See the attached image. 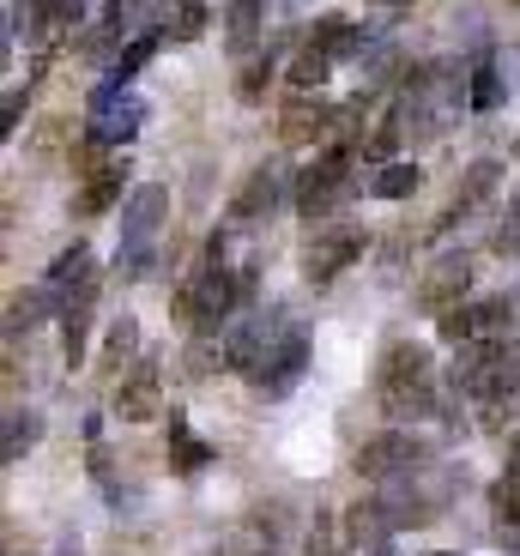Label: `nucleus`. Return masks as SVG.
<instances>
[{
  "instance_id": "obj_1",
  "label": "nucleus",
  "mask_w": 520,
  "mask_h": 556,
  "mask_svg": "<svg viewBox=\"0 0 520 556\" xmlns=\"http://www.w3.org/2000/svg\"><path fill=\"white\" fill-rule=\"evenodd\" d=\"M376 400L388 417H430L436 412V363L418 339H394L381 351L376 369Z\"/></svg>"
},
{
  "instance_id": "obj_2",
  "label": "nucleus",
  "mask_w": 520,
  "mask_h": 556,
  "mask_svg": "<svg viewBox=\"0 0 520 556\" xmlns=\"http://www.w3.org/2000/svg\"><path fill=\"white\" fill-rule=\"evenodd\" d=\"M454 388H460L466 400H479L491 417L520 412V369H515L508 339H479V345H460V357H454Z\"/></svg>"
},
{
  "instance_id": "obj_3",
  "label": "nucleus",
  "mask_w": 520,
  "mask_h": 556,
  "mask_svg": "<svg viewBox=\"0 0 520 556\" xmlns=\"http://www.w3.org/2000/svg\"><path fill=\"white\" fill-rule=\"evenodd\" d=\"M169 218V188L145 181L122 206V249H115V273L122 278H152L157 273V230Z\"/></svg>"
},
{
  "instance_id": "obj_4",
  "label": "nucleus",
  "mask_w": 520,
  "mask_h": 556,
  "mask_svg": "<svg viewBox=\"0 0 520 556\" xmlns=\"http://www.w3.org/2000/svg\"><path fill=\"white\" fill-rule=\"evenodd\" d=\"M230 308H242V285L225 266V254L212 249V261L194 266L176 285V320H188V333L206 339V333H218V320H230Z\"/></svg>"
},
{
  "instance_id": "obj_5",
  "label": "nucleus",
  "mask_w": 520,
  "mask_h": 556,
  "mask_svg": "<svg viewBox=\"0 0 520 556\" xmlns=\"http://www.w3.org/2000/svg\"><path fill=\"white\" fill-rule=\"evenodd\" d=\"M352 164H357V146H327L321 157H315L309 169H303V176H296V194H291V206L303 212V218H327V212H339L345 206V200H352Z\"/></svg>"
},
{
  "instance_id": "obj_6",
  "label": "nucleus",
  "mask_w": 520,
  "mask_h": 556,
  "mask_svg": "<svg viewBox=\"0 0 520 556\" xmlns=\"http://www.w3.org/2000/svg\"><path fill=\"white\" fill-rule=\"evenodd\" d=\"M296 327H291V315H284V308H249V315H237L225 327V363L230 369H242V376H261V369H267V357L272 351L284 345V339H291Z\"/></svg>"
},
{
  "instance_id": "obj_7",
  "label": "nucleus",
  "mask_w": 520,
  "mask_h": 556,
  "mask_svg": "<svg viewBox=\"0 0 520 556\" xmlns=\"http://www.w3.org/2000/svg\"><path fill=\"white\" fill-rule=\"evenodd\" d=\"M140 127H145V103H140L134 85L103 79L98 91H91V110H85V146L110 152V146H127Z\"/></svg>"
},
{
  "instance_id": "obj_8",
  "label": "nucleus",
  "mask_w": 520,
  "mask_h": 556,
  "mask_svg": "<svg viewBox=\"0 0 520 556\" xmlns=\"http://www.w3.org/2000/svg\"><path fill=\"white\" fill-rule=\"evenodd\" d=\"M430 454H436V447L423 442V435H411V430L369 435V442L357 447V478H369V484H399V478L430 472Z\"/></svg>"
},
{
  "instance_id": "obj_9",
  "label": "nucleus",
  "mask_w": 520,
  "mask_h": 556,
  "mask_svg": "<svg viewBox=\"0 0 520 556\" xmlns=\"http://www.w3.org/2000/svg\"><path fill=\"white\" fill-rule=\"evenodd\" d=\"M364 249H369V237L357 224H321L309 237V249H303V278H309V285H333L345 266H357Z\"/></svg>"
},
{
  "instance_id": "obj_10",
  "label": "nucleus",
  "mask_w": 520,
  "mask_h": 556,
  "mask_svg": "<svg viewBox=\"0 0 520 556\" xmlns=\"http://www.w3.org/2000/svg\"><path fill=\"white\" fill-rule=\"evenodd\" d=\"M515 327V296H484V303H460L454 315L436 320V333L448 339L454 351L460 345H479V339H503Z\"/></svg>"
},
{
  "instance_id": "obj_11",
  "label": "nucleus",
  "mask_w": 520,
  "mask_h": 556,
  "mask_svg": "<svg viewBox=\"0 0 520 556\" xmlns=\"http://www.w3.org/2000/svg\"><path fill=\"white\" fill-rule=\"evenodd\" d=\"M284 194H296V176L284 164L249 169V181H242L237 200H230V224H267L272 212L284 206Z\"/></svg>"
},
{
  "instance_id": "obj_12",
  "label": "nucleus",
  "mask_w": 520,
  "mask_h": 556,
  "mask_svg": "<svg viewBox=\"0 0 520 556\" xmlns=\"http://www.w3.org/2000/svg\"><path fill=\"white\" fill-rule=\"evenodd\" d=\"M472 291V254H442V261H430V273L418 278V303L430 308V315H454L460 308V296Z\"/></svg>"
},
{
  "instance_id": "obj_13",
  "label": "nucleus",
  "mask_w": 520,
  "mask_h": 556,
  "mask_svg": "<svg viewBox=\"0 0 520 556\" xmlns=\"http://www.w3.org/2000/svg\"><path fill=\"white\" fill-rule=\"evenodd\" d=\"M508 91H515V79H508L503 49H484V55L466 67V110L491 115V110H503V103H508Z\"/></svg>"
},
{
  "instance_id": "obj_14",
  "label": "nucleus",
  "mask_w": 520,
  "mask_h": 556,
  "mask_svg": "<svg viewBox=\"0 0 520 556\" xmlns=\"http://www.w3.org/2000/svg\"><path fill=\"white\" fill-rule=\"evenodd\" d=\"M333 127H339V110L321 98V91H296V98L279 110V134L291 139V146H303V139H327Z\"/></svg>"
},
{
  "instance_id": "obj_15",
  "label": "nucleus",
  "mask_w": 520,
  "mask_h": 556,
  "mask_svg": "<svg viewBox=\"0 0 520 556\" xmlns=\"http://www.w3.org/2000/svg\"><path fill=\"white\" fill-rule=\"evenodd\" d=\"M303 369H309V333L296 327V333H291V339H284V345L267 357V369L254 376V388L267 393V400H284V393H291L296 381H303Z\"/></svg>"
},
{
  "instance_id": "obj_16",
  "label": "nucleus",
  "mask_w": 520,
  "mask_h": 556,
  "mask_svg": "<svg viewBox=\"0 0 520 556\" xmlns=\"http://www.w3.org/2000/svg\"><path fill=\"white\" fill-rule=\"evenodd\" d=\"M115 417H122V424H152V417H164V381H157L152 363L134 369V376L115 388Z\"/></svg>"
},
{
  "instance_id": "obj_17",
  "label": "nucleus",
  "mask_w": 520,
  "mask_h": 556,
  "mask_svg": "<svg viewBox=\"0 0 520 556\" xmlns=\"http://www.w3.org/2000/svg\"><path fill=\"white\" fill-rule=\"evenodd\" d=\"M303 42H309V49H321V55L333 61V67H339V61L369 55V49H376V42H369V30H357L345 13H327V18H315V25H309V37H303Z\"/></svg>"
},
{
  "instance_id": "obj_18",
  "label": "nucleus",
  "mask_w": 520,
  "mask_h": 556,
  "mask_svg": "<svg viewBox=\"0 0 520 556\" xmlns=\"http://www.w3.org/2000/svg\"><path fill=\"white\" fill-rule=\"evenodd\" d=\"M496 176H503V164H496V157H479V164H472V169H466V176H460V188H454V200H448V206H442L436 230H448V224H460L466 212H479L484 200L496 194Z\"/></svg>"
},
{
  "instance_id": "obj_19",
  "label": "nucleus",
  "mask_w": 520,
  "mask_h": 556,
  "mask_svg": "<svg viewBox=\"0 0 520 556\" xmlns=\"http://www.w3.org/2000/svg\"><path fill=\"white\" fill-rule=\"evenodd\" d=\"M122 188H127V157L122 164H98L91 176H85L79 200H73V218H103L110 206H127Z\"/></svg>"
},
{
  "instance_id": "obj_20",
  "label": "nucleus",
  "mask_w": 520,
  "mask_h": 556,
  "mask_svg": "<svg viewBox=\"0 0 520 556\" xmlns=\"http://www.w3.org/2000/svg\"><path fill=\"white\" fill-rule=\"evenodd\" d=\"M42 315H67V303H61V291H49V285H37V291H13V303H7V333H30Z\"/></svg>"
},
{
  "instance_id": "obj_21",
  "label": "nucleus",
  "mask_w": 520,
  "mask_h": 556,
  "mask_svg": "<svg viewBox=\"0 0 520 556\" xmlns=\"http://www.w3.org/2000/svg\"><path fill=\"white\" fill-rule=\"evenodd\" d=\"M206 466H212V447L200 442L194 430H188L182 412H169V472L194 478V472H206Z\"/></svg>"
},
{
  "instance_id": "obj_22",
  "label": "nucleus",
  "mask_w": 520,
  "mask_h": 556,
  "mask_svg": "<svg viewBox=\"0 0 520 556\" xmlns=\"http://www.w3.org/2000/svg\"><path fill=\"white\" fill-rule=\"evenodd\" d=\"M85 278H98V261H91V249H85V242H73V249H61L55 261H49V278H42V285H49V291H61V303H67Z\"/></svg>"
},
{
  "instance_id": "obj_23",
  "label": "nucleus",
  "mask_w": 520,
  "mask_h": 556,
  "mask_svg": "<svg viewBox=\"0 0 520 556\" xmlns=\"http://www.w3.org/2000/svg\"><path fill=\"white\" fill-rule=\"evenodd\" d=\"M134 351H140V320H134V315L110 320V333H103V351H98V369H103V376H122L127 363H134Z\"/></svg>"
},
{
  "instance_id": "obj_24",
  "label": "nucleus",
  "mask_w": 520,
  "mask_h": 556,
  "mask_svg": "<svg viewBox=\"0 0 520 556\" xmlns=\"http://www.w3.org/2000/svg\"><path fill=\"white\" fill-rule=\"evenodd\" d=\"M37 435H42V417L30 412V405H13V412H7V435H0V459L18 466V459L37 447Z\"/></svg>"
},
{
  "instance_id": "obj_25",
  "label": "nucleus",
  "mask_w": 520,
  "mask_h": 556,
  "mask_svg": "<svg viewBox=\"0 0 520 556\" xmlns=\"http://www.w3.org/2000/svg\"><path fill=\"white\" fill-rule=\"evenodd\" d=\"M303 551H309V556H345V551H352V527H345V515L321 508L315 527H309V539H303Z\"/></svg>"
},
{
  "instance_id": "obj_26",
  "label": "nucleus",
  "mask_w": 520,
  "mask_h": 556,
  "mask_svg": "<svg viewBox=\"0 0 520 556\" xmlns=\"http://www.w3.org/2000/svg\"><path fill=\"white\" fill-rule=\"evenodd\" d=\"M225 42H230V55H249L254 42H261V0H230Z\"/></svg>"
},
{
  "instance_id": "obj_27",
  "label": "nucleus",
  "mask_w": 520,
  "mask_h": 556,
  "mask_svg": "<svg viewBox=\"0 0 520 556\" xmlns=\"http://www.w3.org/2000/svg\"><path fill=\"white\" fill-rule=\"evenodd\" d=\"M418 181H423V169L406 164V157H394V164H381L376 176H369V194L376 200H411L418 194Z\"/></svg>"
},
{
  "instance_id": "obj_28",
  "label": "nucleus",
  "mask_w": 520,
  "mask_h": 556,
  "mask_svg": "<svg viewBox=\"0 0 520 556\" xmlns=\"http://www.w3.org/2000/svg\"><path fill=\"white\" fill-rule=\"evenodd\" d=\"M164 37H169V30H140V37L127 42V49H115V67H110V79H115V85H127L134 73L145 67V61L157 55V42H164Z\"/></svg>"
},
{
  "instance_id": "obj_29",
  "label": "nucleus",
  "mask_w": 520,
  "mask_h": 556,
  "mask_svg": "<svg viewBox=\"0 0 520 556\" xmlns=\"http://www.w3.org/2000/svg\"><path fill=\"white\" fill-rule=\"evenodd\" d=\"M327 73H333V61H327L321 49H309V42H303V49L291 55V73H284V79H291V91H321Z\"/></svg>"
},
{
  "instance_id": "obj_30",
  "label": "nucleus",
  "mask_w": 520,
  "mask_h": 556,
  "mask_svg": "<svg viewBox=\"0 0 520 556\" xmlns=\"http://www.w3.org/2000/svg\"><path fill=\"white\" fill-rule=\"evenodd\" d=\"M164 30L176 42H194L200 30H206V0H169V13H164Z\"/></svg>"
},
{
  "instance_id": "obj_31",
  "label": "nucleus",
  "mask_w": 520,
  "mask_h": 556,
  "mask_svg": "<svg viewBox=\"0 0 520 556\" xmlns=\"http://www.w3.org/2000/svg\"><path fill=\"white\" fill-rule=\"evenodd\" d=\"M267 85H272V49H261V55H249V61H242L237 98H242V103H261V98H267Z\"/></svg>"
},
{
  "instance_id": "obj_32",
  "label": "nucleus",
  "mask_w": 520,
  "mask_h": 556,
  "mask_svg": "<svg viewBox=\"0 0 520 556\" xmlns=\"http://www.w3.org/2000/svg\"><path fill=\"white\" fill-rule=\"evenodd\" d=\"M491 249L503 254V261H520V218H508L503 230H496V237H491Z\"/></svg>"
},
{
  "instance_id": "obj_33",
  "label": "nucleus",
  "mask_w": 520,
  "mask_h": 556,
  "mask_svg": "<svg viewBox=\"0 0 520 556\" xmlns=\"http://www.w3.org/2000/svg\"><path fill=\"white\" fill-rule=\"evenodd\" d=\"M18 115H25V91H7V127H0V134H13Z\"/></svg>"
},
{
  "instance_id": "obj_34",
  "label": "nucleus",
  "mask_w": 520,
  "mask_h": 556,
  "mask_svg": "<svg viewBox=\"0 0 520 556\" xmlns=\"http://www.w3.org/2000/svg\"><path fill=\"white\" fill-rule=\"evenodd\" d=\"M369 7H376L381 18H406L411 13V0H369Z\"/></svg>"
},
{
  "instance_id": "obj_35",
  "label": "nucleus",
  "mask_w": 520,
  "mask_h": 556,
  "mask_svg": "<svg viewBox=\"0 0 520 556\" xmlns=\"http://www.w3.org/2000/svg\"><path fill=\"white\" fill-rule=\"evenodd\" d=\"M503 551H508V556H520V527H503Z\"/></svg>"
},
{
  "instance_id": "obj_36",
  "label": "nucleus",
  "mask_w": 520,
  "mask_h": 556,
  "mask_svg": "<svg viewBox=\"0 0 520 556\" xmlns=\"http://www.w3.org/2000/svg\"><path fill=\"white\" fill-rule=\"evenodd\" d=\"M436 556H460V551H436Z\"/></svg>"
},
{
  "instance_id": "obj_37",
  "label": "nucleus",
  "mask_w": 520,
  "mask_h": 556,
  "mask_svg": "<svg viewBox=\"0 0 520 556\" xmlns=\"http://www.w3.org/2000/svg\"><path fill=\"white\" fill-rule=\"evenodd\" d=\"M376 556H394V551H376Z\"/></svg>"
},
{
  "instance_id": "obj_38",
  "label": "nucleus",
  "mask_w": 520,
  "mask_h": 556,
  "mask_svg": "<svg viewBox=\"0 0 520 556\" xmlns=\"http://www.w3.org/2000/svg\"><path fill=\"white\" fill-rule=\"evenodd\" d=\"M515 218H520V200H515Z\"/></svg>"
}]
</instances>
